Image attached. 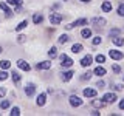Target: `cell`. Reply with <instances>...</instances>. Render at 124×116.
Listing matches in <instances>:
<instances>
[{
    "mask_svg": "<svg viewBox=\"0 0 124 116\" xmlns=\"http://www.w3.org/2000/svg\"><path fill=\"white\" fill-rule=\"evenodd\" d=\"M71 65H73V60L70 59L67 54H62V56H61V67H64V68H70Z\"/></svg>",
    "mask_w": 124,
    "mask_h": 116,
    "instance_id": "6da1fadb",
    "label": "cell"
},
{
    "mask_svg": "<svg viewBox=\"0 0 124 116\" xmlns=\"http://www.w3.org/2000/svg\"><path fill=\"white\" fill-rule=\"evenodd\" d=\"M81 25H87V19H79V20H76L73 23H68V25L65 26V29H73L75 26H81Z\"/></svg>",
    "mask_w": 124,
    "mask_h": 116,
    "instance_id": "7a4b0ae2",
    "label": "cell"
},
{
    "mask_svg": "<svg viewBox=\"0 0 124 116\" xmlns=\"http://www.w3.org/2000/svg\"><path fill=\"white\" fill-rule=\"evenodd\" d=\"M102 101L106 104H113L116 101V94H115V93H106V94L102 96Z\"/></svg>",
    "mask_w": 124,
    "mask_h": 116,
    "instance_id": "3957f363",
    "label": "cell"
},
{
    "mask_svg": "<svg viewBox=\"0 0 124 116\" xmlns=\"http://www.w3.org/2000/svg\"><path fill=\"white\" fill-rule=\"evenodd\" d=\"M70 105H71V107H81V105H82V99L78 98V96H75V94H71V96H70Z\"/></svg>",
    "mask_w": 124,
    "mask_h": 116,
    "instance_id": "277c9868",
    "label": "cell"
},
{
    "mask_svg": "<svg viewBox=\"0 0 124 116\" xmlns=\"http://www.w3.org/2000/svg\"><path fill=\"white\" fill-rule=\"evenodd\" d=\"M108 56H110L112 59H115V60H119V59L124 57V54L121 51H118V50H110V51H108Z\"/></svg>",
    "mask_w": 124,
    "mask_h": 116,
    "instance_id": "5b68a950",
    "label": "cell"
},
{
    "mask_svg": "<svg viewBox=\"0 0 124 116\" xmlns=\"http://www.w3.org/2000/svg\"><path fill=\"white\" fill-rule=\"evenodd\" d=\"M50 22L53 25H59L62 22V14H50Z\"/></svg>",
    "mask_w": 124,
    "mask_h": 116,
    "instance_id": "8992f818",
    "label": "cell"
},
{
    "mask_svg": "<svg viewBox=\"0 0 124 116\" xmlns=\"http://www.w3.org/2000/svg\"><path fill=\"white\" fill-rule=\"evenodd\" d=\"M51 68V62L50 60H44L40 64H36V70H50Z\"/></svg>",
    "mask_w": 124,
    "mask_h": 116,
    "instance_id": "52a82bcc",
    "label": "cell"
},
{
    "mask_svg": "<svg viewBox=\"0 0 124 116\" xmlns=\"http://www.w3.org/2000/svg\"><path fill=\"white\" fill-rule=\"evenodd\" d=\"M34 93H36V85H34V84H28L25 87V94L26 96H34Z\"/></svg>",
    "mask_w": 124,
    "mask_h": 116,
    "instance_id": "ba28073f",
    "label": "cell"
},
{
    "mask_svg": "<svg viewBox=\"0 0 124 116\" xmlns=\"http://www.w3.org/2000/svg\"><path fill=\"white\" fill-rule=\"evenodd\" d=\"M17 67L20 68V70H25V71H30V70H31L30 64H28V62H26V60H23V59L17 60Z\"/></svg>",
    "mask_w": 124,
    "mask_h": 116,
    "instance_id": "9c48e42d",
    "label": "cell"
},
{
    "mask_svg": "<svg viewBox=\"0 0 124 116\" xmlns=\"http://www.w3.org/2000/svg\"><path fill=\"white\" fill-rule=\"evenodd\" d=\"M92 23H93L95 26H98V28H101V26H104L107 22H106V19H102V17H95V19L92 20Z\"/></svg>",
    "mask_w": 124,
    "mask_h": 116,
    "instance_id": "30bf717a",
    "label": "cell"
},
{
    "mask_svg": "<svg viewBox=\"0 0 124 116\" xmlns=\"http://www.w3.org/2000/svg\"><path fill=\"white\" fill-rule=\"evenodd\" d=\"M92 60H93V57L90 56V54H87L85 57H82V60H81V65H82V67H90V65H92Z\"/></svg>",
    "mask_w": 124,
    "mask_h": 116,
    "instance_id": "8fae6325",
    "label": "cell"
},
{
    "mask_svg": "<svg viewBox=\"0 0 124 116\" xmlns=\"http://www.w3.org/2000/svg\"><path fill=\"white\" fill-rule=\"evenodd\" d=\"M96 93H98V91H96L95 88H85V90H84V96H85V98H95Z\"/></svg>",
    "mask_w": 124,
    "mask_h": 116,
    "instance_id": "7c38bea8",
    "label": "cell"
},
{
    "mask_svg": "<svg viewBox=\"0 0 124 116\" xmlns=\"http://www.w3.org/2000/svg\"><path fill=\"white\" fill-rule=\"evenodd\" d=\"M0 9L2 11H5V14H6V17H11V15H13V11L9 9V8H8V5L6 3H3V2H0Z\"/></svg>",
    "mask_w": 124,
    "mask_h": 116,
    "instance_id": "4fadbf2b",
    "label": "cell"
},
{
    "mask_svg": "<svg viewBox=\"0 0 124 116\" xmlns=\"http://www.w3.org/2000/svg\"><path fill=\"white\" fill-rule=\"evenodd\" d=\"M73 74H75V73H73V71H65V73H62V80H64V82H68V80L70 79H71V76Z\"/></svg>",
    "mask_w": 124,
    "mask_h": 116,
    "instance_id": "5bb4252c",
    "label": "cell"
},
{
    "mask_svg": "<svg viewBox=\"0 0 124 116\" xmlns=\"http://www.w3.org/2000/svg\"><path fill=\"white\" fill-rule=\"evenodd\" d=\"M45 101H46V96H45V94H39L36 104H37L39 107H42V105H45Z\"/></svg>",
    "mask_w": 124,
    "mask_h": 116,
    "instance_id": "9a60e30c",
    "label": "cell"
},
{
    "mask_svg": "<svg viewBox=\"0 0 124 116\" xmlns=\"http://www.w3.org/2000/svg\"><path fill=\"white\" fill-rule=\"evenodd\" d=\"M93 73H95L96 76H104V74H106V68H102V67H96Z\"/></svg>",
    "mask_w": 124,
    "mask_h": 116,
    "instance_id": "2e32d148",
    "label": "cell"
},
{
    "mask_svg": "<svg viewBox=\"0 0 124 116\" xmlns=\"http://www.w3.org/2000/svg\"><path fill=\"white\" fill-rule=\"evenodd\" d=\"M81 36H82L84 39H88L92 36V29H88V28H85V29H82L81 31Z\"/></svg>",
    "mask_w": 124,
    "mask_h": 116,
    "instance_id": "e0dca14e",
    "label": "cell"
},
{
    "mask_svg": "<svg viewBox=\"0 0 124 116\" xmlns=\"http://www.w3.org/2000/svg\"><path fill=\"white\" fill-rule=\"evenodd\" d=\"M112 42H113L115 45H118V46L124 45V39L123 37H113V39H112Z\"/></svg>",
    "mask_w": 124,
    "mask_h": 116,
    "instance_id": "ac0fdd59",
    "label": "cell"
},
{
    "mask_svg": "<svg viewBox=\"0 0 124 116\" xmlns=\"http://www.w3.org/2000/svg\"><path fill=\"white\" fill-rule=\"evenodd\" d=\"M11 76H13V80H14V82L16 84H20V74H19V73L17 71H13V74H11Z\"/></svg>",
    "mask_w": 124,
    "mask_h": 116,
    "instance_id": "d6986e66",
    "label": "cell"
},
{
    "mask_svg": "<svg viewBox=\"0 0 124 116\" xmlns=\"http://www.w3.org/2000/svg\"><path fill=\"white\" fill-rule=\"evenodd\" d=\"M102 11H106V13L112 11V3H110V2H104V3H102Z\"/></svg>",
    "mask_w": 124,
    "mask_h": 116,
    "instance_id": "ffe728a7",
    "label": "cell"
},
{
    "mask_svg": "<svg viewBox=\"0 0 124 116\" xmlns=\"http://www.w3.org/2000/svg\"><path fill=\"white\" fill-rule=\"evenodd\" d=\"M71 51H73V53H79V51H82V45H81V44H75V45L71 46Z\"/></svg>",
    "mask_w": 124,
    "mask_h": 116,
    "instance_id": "44dd1931",
    "label": "cell"
},
{
    "mask_svg": "<svg viewBox=\"0 0 124 116\" xmlns=\"http://www.w3.org/2000/svg\"><path fill=\"white\" fill-rule=\"evenodd\" d=\"M42 20H44V17H42L40 14H34V15H33V22L36 23V25H37V23H40Z\"/></svg>",
    "mask_w": 124,
    "mask_h": 116,
    "instance_id": "7402d4cb",
    "label": "cell"
},
{
    "mask_svg": "<svg viewBox=\"0 0 124 116\" xmlns=\"http://www.w3.org/2000/svg\"><path fill=\"white\" fill-rule=\"evenodd\" d=\"M48 54H50V57H51V59H53V57H56L57 56V48H56V46H51V48H50V51H48Z\"/></svg>",
    "mask_w": 124,
    "mask_h": 116,
    "instance_id": "603a6c76",
    "label": "cell"
},
{
    "mask_svg": "<svg viewBox=\"0 0 124 116\" xmlns=\"http://www.w3.org/2000/svg\"><path fill=\"white\" fill-rule=\"evenodd\" d=\"M0 67H2L3 70H8L11 67V62L9 60H2V62H0Z\"/></svg>",
    "mask_w": 124,
    "mask_h": 116,
    "instance_id": "cb8c5ba5",
    "label": "cell"
},
{
    "mask_svg": "<svg viewBox=\"0 0 124 116\" xmlns=\"http://www.w3.org/2000/svg\"><path fill=\"white\" fill-rule=\"evenodd\" d=\"M26 25H28V22H26V20H23V22H20L17 26H16V29H17V31H22L23 28H26Z\"/></svg>",
    "mask_w": 124,
    "mask_h": 116,
    "instance_id": "d4e9b609",
    "label": "cell"
},
{
    "mask_svg": "<svg viewBox=\"0 0 124 116\" xmlns=\"http://www.w3.org/2000/svg\"><path fill=\"white\" fill-rule=\"evenodd\" d=\"M68 39H70V37L67 36V34H62V36L59 37V44H61V45H64V44H67V42H68Z\"/></svg>",
    "mask_w": 124,
    "mask_h": 116,
    "instance_id": "484cf974",
    "label": "cell"
},
{
    "mask_svg": "<svg viewBox=\"0 0 124 116\" xmlns=\"http://www.w3.org/2000/svg\"><path fill=\"white\" fill-rule=\"evenodd\" d=\"M11 6H22V0H8Z\"/></svg>",
    "mask_w": 124,
    "mask_h": 116,
    "instance_id": "4316f807",
    "label": "cell"
},
{
    "mask_svg": "<svg viewBox=\"0 0 124 116\" xmlns=\"http://www.w3.org/2000/svg\"><path fill=\"white\" fill-rule=\"evenodd\" d=\"M9 105H11V102H9V101H3V102L0 104V108L6 110V108H9Z\"/></svg>",
    "mask_w": 124,
    "mask_h": 116,
    "instance_id": "83f0119b",
    "label": "cell"
},
{
    "mask_svg": "<svg viewBox=\"0 0 124 116\" xmlns=\"http://www.w3.org/2000/svg\"><path fill=\"white\" fill-rule=\"evenodd\" d=\"M118 15H121V17H124V3H121V5L118 6Z\"/></svg>",
    "mask_w": 124,
    "mask_h": 116,
    "instance_id": "f1b7e54d",
    "label": "cell"
},
{
    "mask_svg": "<svg viewBox=\"0 0 124 116\" xmlns=\"http://www.w3.org/2000/svg\"><path fill=\"white\" fill-rule=\"evenodd\" d=\"M90 77H92V73H84V74L82 76H81V80H88V79H90Z\"/></svg>",
    "mask_w": 124,
    "mask_h": 116,
    "instance_id": "f546056e",
    "label": "cell"
},
{
    "mask_svg": "<svg viewBox=\"0 0 124 116\" xmlns=\"http://www.w3.org/2000/svg\"><path fill=\"white\" fill-rule=\"evenodd\" d=\"M104 104H106V102H104V101H98V99H96V101H93V105H95V107H102L104 105Z\"/></svg>",
    "mask_w": 124,
    "mask_h": 116,
    "instance_id": "4dcf8cb0",
    "label": "cell"
},
{
    "mask_svg": "<svg viewBox=\"0 0 124 116\" xmlns=\"http://www.w3.org/2000/svg\"><path fill=\"white\" fill-rule=\"evenodd\" d=\"M112 70H113V73L118 74V73L121 71V67H119V65H116V64H113V65H112Z\"/></svg>",
    "mask_w": 124,
    "mask_h": 116,
    "instance_id": "1f68e13d",
    "label": "cell"
},
{
    "mask_svg": "<svg viewBox=\"0 0 124 116\" xmlns=\"http://www.w3.org/2000/svg\"><path fill=\"white\" fill-rule=\"evenodd\" d=\"M19 115H20V110H19L17 107H14L13 110H11V116H19Z\"/></svg>",
    "mask_w": 124,
    "mask_h": 116,
    "instance_id": "d6a6232c",
    "label": "cell"
},
{
    "mask_svg": "<svg viewBox=\"0 0 124 116\" xmlns=\"http://www.w3.org/2000/svg\"><path fill=\"white\" fill-rule=\"evenodd\" d=\"M104 60H106V57H104L102 54H98V56H96V62H98V64H102Z\"/></svg>",
    "mask_w": 124,
    "mask_h": 116,
    "instance_id": "836d02e7",
    "label": "cell"
},
{
    "mask_svg": "<svg viewBox=\"0 0 124 116\" xmlns=\"http://www.w3.org/2000/svg\"><path fill=\"white\" fill-rule=\"evenodd\" d=\"M101 42H102V39H101L99 36H96L95 39H93V45H99Z\"/></svg>",
    "mask_w": 124,
    "mask_h": 116,
    "instance_id": "e575fe53",
    "label": "cell"
},
{
    "mask_svg": "<svg viewBox=\"0 0 124 116\" xmlns=\"http://www.w3.org/2000/svg\"><path fill=\"white\" fill-rule=\"evenodd\" d=\"M8 79V73L6 71H0V80H5Z\"/></svg>",
    "mask_w": 124,
    "mask_h": 116,
    "instance_id": "d590c367",
    "label": "cell"
},
{
    "mask_svg": "<svg viewBox=\"0 0 124 116\" xmlns=\"http://www.w3.org/2000/svg\"><path fill=\"white\" fill-rule=\"evenodd\" d=\"M118 34H119V29L118 28H115V29L110 31V36H118Z\"/></svg>",
    "mask_w": 124,
    "mask_h": 116,
    "instance_id": "8d00e7d4",
    "label": "cell"
},
{
    "mask_svg": "<svg viewBox=\"0 0 124 116\" xmlns=\"http://www.w3.org/2000/svg\"><path fill=\"white\" fill-rule=\"evenodd\" d=\"M104 85H106V84H104V80H98V82H96V87H98V88H102Z\"/></svg>",
    "mask_w": 124,
    "mask_h": 116,
    "instance_id": "74e56055",
    "label": "cell"
},
{
    "mask_svg": "<svg viewBox=\"0 0 124 116\" xmlns=\"http://www.w3.org/2000/svg\"><path fill=\"white\" fill-rule=\"evenodd\" d=\"M25 39H26L25 36H19L17 37V42H19V44H23V42H25Z\"/></svg>",
    "mask_w": 124,
    "mask_h": 116,
    "instance_id": "f35d334b",
    "label": "cell"
},
{
    "mask_svg": "<svg viewBox=\"0 0 124 116\" xmlns=\"http://www.w3.org/2000/svg\"><path fill=\"white\" fill-rule=\"evenodd\" d=\"M113 87H115V90H118V91H119V90H123V88H124V87H123L121 84H115Z\"/></svg>",
    "mask_w": 124,
    "mask_h": 116,
    "instance_id": "ab89813d",
    "label": "cell"
},
{
    "mask_svg": "<svg viewBox=\"0 0 124 116\" xmlns=\"http://www.w3.org/2000/svg\"><path fill=\"white\" fill-rule=\"evenodd\" d=\"M5 93H6V90L3 87H0V98H2V96H5Z\"/></svg>",
    "mask_w": 124,
    "mask_h": 116,
    "instance_id": "60d3db41",
    "label": "cell"
},
{
    "mask_svg": "<svg viewBox=\"0 0 124 116\" xmlns=\"http://www.w3.org/2000/svg\"><path fill=\"white\" fill-rule=\"evenodd\" d=\"M119 108H121V110H124V99L119 102Z\"/></svg>",
    "mask_w": 124,
    "mask_h": 116,
    "instance_id": "b9f144b4",
    "label": "cell"
},
{
    "mask_svg": "<svg viewBox=\"0 0 124 116\" xmlns=\"http://www.w3.org/2000/svg\"><path fill=\"white\" fill-rule=\"evenodd\" d=\"M81 2H84V3H88V2H90V0H81Z\"/></svg>",
    "mask_w": 124,
    "mask_h": 116,
    "instance_id": "7bdbcfd3",
    "label": "cell"
},
{
    "mask_svg": "<svg viewBox=\"0 0 124 116\" xmlns=\"http://www.w3.org/2000/svg\"><path fill=\"white\" fill-rule=\"evenodd\" d=\"M0 53H2V46H0Z\"/></svg>",
    "mask_w": 124,
    "mask_h": 116,
    "instance_id": "ee69618b",
    "label": "cell"
},
{
    "mask_svg": "<svg viewBox=\"0 0 124 116\" xmlns=\"http://www.w3.org/2000/svg\"><path fill=\"white\" fill-rule=\"evenodd\" d=\"M64 2H65V0H64Z\"/></svg>",
    "mask_w": 124,
    "mask_h": 116,
    "instance_id": "f6af8a7d",
    "label": "cell"
},
{
    "mask_svg": "<svg viewBox=\"0 0 124 116\" xmlns=\"http://www.w3.org/2000/svg\"><path fill=\"white\" fill-rule=\"evenodd\" d=\"M123 77H124V76H123Z\"/></svg>",
    "mask_w": 124,
    "mask_h": 116,
    "instance_id": "bcb514c9",
    "label": "cell"
}]
</instances>
